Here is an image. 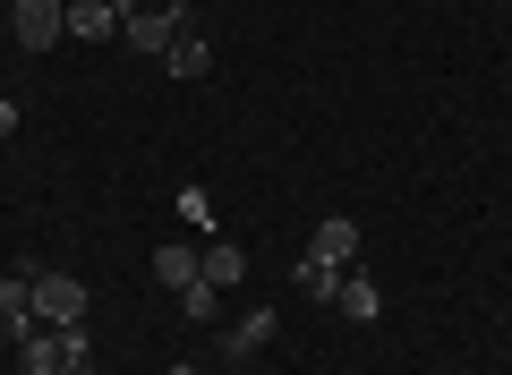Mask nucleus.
I'll list each match as a JSON object with an SVG mask.
<instances>
[{
  "label": "nucleus",
  "mask_w": 512,
  "mask_h": 375,
  "mask_svg": "<svg viewBox=\"0 0 512 375\" xmlns=\"http://www.w3.org/2000/svg\"><path fill=\"white\" fill-rule=\"evenodd\" d=\"M69 350H86V324H52V333L35 324V333L18 341V367L26 375H60V358H69Z\"/></svg>",
  "instance_id": "nucleus-1"
},
{
  "label": "nucleus",
  "mask_w": 512,
  "mask_h": 375,
  "mask_svg": "<svg viewBox=\"0 0 512 375\" xmlns=\"http://www.w3.org/2000/svg\"><path fill=\"white\" fill-rule=\"evenodd\" d=\"M9 26H18L26 52H52V43L69 35V9H60V0H9Z\"/></svg>",
  "instance_id": "nucleus-2"
},
{
  "label": "nucleus",
  "mask_w": 512,
  "mask_h": 375,
  "mask_svg": "<svg viewBox=\"0 0 512 375\" xmlns=\"http://www.w3.org/2000/svg\"><path fill=\"white\" fill-rule=\"evenodd\" d=\"M35 316L43 324H86V282L77 273H35Z\"/></svg>",
  "instance_id": "nucleus-3"
},
{
  "label": "nucleus",
  "mask_w": 512,
  "mask_h": 375,
  "mask_svg": "<svg viewBox=\"0 0 512 375\" xmlns=\"http://www.w3.org/2000/svg\"><path fill=\"white\" fill-rule=\"evenodd\" d=\"M120 35H128V52H171V43L188 35V18H180V9H128Z\"/></svg>",
  "instance_id": "nucleus-4"
},
{
  "label": "nucleus",
  "mask_w": 512,
  "mask_h": 375,
  "mask_svg": "<svg viewBox=\"0 0 512 375\" xmlns=\"http://www.w3.org/2000/svg\"><path fill=\"white\" fill-rule=\"evenodd\" d=\"M274 307H248V316H231V324H222V358H231V367H239V358H256V350H265V341H274Z\"/></svg>",
  "instance_id": "nucleus-5"
},
{
  "label": "nucleus",
  "mask_w": 512,
  "mask_h": 375,
  "mask_svg": "<svg viewBox=\"0 0 512 375\" xmlns=\"http://www.w3.org/2000/svg\"><path fill=\"white\" fill-rule=\"evenodd\" d=\"M35 282H26V273H0V333H9V341H26V333H35Z\"/></svg>",
  "instance_id": "nucleus-6"
},
{
  "label": "nucleus",
  "mask_w": 512,
  "mask_h": 375,
  "mask_svg": "<svg viewBox=\"0 0 512 375\" xmlns=\"http://www.w3.org/2000/svg\"><path fill=\"white\" fill-rule=\"evenodd\" d=\"M128 9H137V0H69V35L103 43V35H120V26H128Z\"/></svg>",
  "instance_id": "nucleus-7"
},
{
  "label": "nucleus",
  "mask_w": 512,
  "mask_h": 375,
  "mask_svg": "<svg viewBox=\"0 0 512 375\" xmlns=\"http://www.w3.org/2000/svg\"><path fill=\"white\" fill-rule=\"evenodd\" d=\"M308 256H325V265H359V222L350 214H333V222H316V239H308Z\"/></svg>",
  "instance_id": "nucleus-8"
},
{
  "label": "nucleus",
  "mask_w": 512,
  "mask_h": 375,
  "mask_svg": "<svg viewBox=\"0 0 512 375\" xmlns=\"http://www.w3.org/2000/svg\"><path fill=\"white\" fill-rule=\"evenodd\" d=\"M197 273H205V282H214V290H231V282H239V273H248V256H239V248H231V239H222V231H214V239H205V248H197Z\"/></svg>",
  "instance_id": "nucleus-9"
},
{
  "label": "nucleus",
  "mask_w": 512,
  "mask_h": 375,
  "mask_svg": "<svg viewBox=\"0 0 512 375\" xmlns=\"http://www.w3.org/2000/svg\"><path fill=\"white\" fill-rule=\"evenodd\" d=\"M291 282L308 290L316 307H333V299H342V265H325V256H299V265H291Z\"/></svg>",
  "instance_id": "nucleus-10"
},
{
  "label": "nucleus",
  "mask_w": 512,
  "mask_h": 375,
  "mask_svg": "<svg viewBox=\"0 0 512 375\" xmlns=\"http://www.w3.org/2000/svg\"><path fill=\"white\" fill-rule=\"evenodd\" d=\"M163 69H171V77H205V69H214V43H205L197 26H188V35L163 52Z\"/></svg>",
  "instance_id": "nucleus-11"
},
{
  "label": "nucleus",
  "mask_w": 512,
  "mask_h": 375,
  "mask_svg": "<svg viewBox=\"0 0 512 375\" xmlns=\"http://www.w3.org/2000/svg\"><path fill=\"white\" fill-rule=\"evenodd\" d=\"M333 307H342L350 324H376V307H384V299H376V282H367V273H342V299H333Z\"/></svg>",
  "instance_id": "nucleus-12"
},
{
  "label": "nucleus",
  "mask_w": 512,
  "mask_h": 375,
  "mask_svg": "<svg viewBox=\"0 0 512 375\" xmlns=\"http://www.w3.org/2000/svg\"><path fill=\"white\" fill-rule=\"evenodd\" d=\"M154 282H163V290H188V282H197V248H154Z\"/></svg>",
  "instance_id": "nucleus-13"
},
{
  "label": "nucleus",
  "mask_w": 512,
  "mask_h": 375,
  "mask_svg": "<svg viewBox=\"0 0 512 375\" xmlns=\"http://www.w3.org/2000/svg\"><path fill=\"white\" fill-rule=\"evenodd\" d=\"M180 299H188V316H197V324H222V290L205 282V273H197V282L180 290Z\"/></svg>",
  "instance_id": "nucleus-14"
},
{
  "label": "nucleus",
  "mask_w": 512,
  "mask_h": 375,
  "mask_svg": "<svg viewBox=\"0 0 512 375\" xmlns=\"http://www.w3.org/2000/svg\"><path fill=\"white\" fill-rule=\"evenodd\" d=\"M180 214H188V231H214V197L205 188H180Z\"/></svg>",
  "instance_id": "nucleus-15"
},
{
  "label": "nucleus",
  "mask_w": 512,
  "mask_h": 375,
  "mask_svg": "<svg viewBox=\"0 0 512 375\" xmlns=\"http://www.w3.org/2000/svg\"><path fill=\"white\" fill-rule=\"evenodd\" d=\"M60 375H94V358H86V350H69V358H60Z\"/></svg>",
  "instance_id": "nucleus-16"
},
{
  "label": "nucleus",
  "mask_w": 512,
  "mask_h": 375,
  "mask_svg": "<svg viewBox=\"0 0 512 375\" xmlns=\"http://www.w3.org/2000/svg\"><path fill=\"white\" fill-rule=\"evenodd\" d=\"M0 137H18V103L9 94H0Z\"/></svg>",
  "instance_id": "nucleus-17"
},
{
  "label": "nucleus",
  "mask_w": 512,
  "mask_h": 375,
  "mask_svg": "<svg viewBox=\"0 0 512 375\" xmlns=\"http://www.w3.org/2000/svg\"><path fill=\"white\" fill-rule=\"evenodd\" d=\"M171 375H205V367H188V358H180V367H171Z\"/></svg>",
  "instance_id": "nucleus-18"
}]
</instances>
